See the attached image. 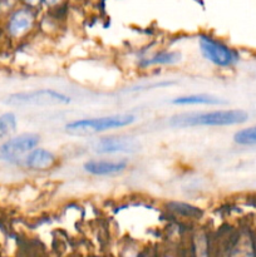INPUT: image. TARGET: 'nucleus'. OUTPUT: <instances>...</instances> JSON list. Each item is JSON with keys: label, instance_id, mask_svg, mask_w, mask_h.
Segmentation results:
<instances>
[{"label": "nucleus", "instance_id": "obj_14", "mask_svg": "<svg viewBox=\"0 0 256 257\" xmlns=\"http://www.w3.org/2000/svg\"><path fill=\"white\" fill-rule=\"evenodd\" d=\"M25 2H27V4L29 5V7H34L35 4H38L39 0H25Z\"/></svg>", "mask_w": 256, "mask_h": 257}, {"label": "nucleus", "instance_id": "obj_11", "mask_svg": "<svg viewBox=\"0 0 256 257\" xmlns=\"http://www.w3.org/2000/svg\"><path fill=\"white\" fill-rule=\"evenodd\" d=\"M180 53L177 52H161L151 57L150 59H146L142 63V65L143 67H148V65H172L180 60Z\"/></svg>", "mask_w": 256, "mask_h": 257}, {"label": "nucleus", "instance_id": "obj_10", "mask_svg": "<svg viewBox=\"0 0 256 257\" xmlns=\"http://www.w3.org/2000/svg\"><path fill=\"white\" fill-rule=\"evenodd\" d=\"M171 103L175 105H222L226 104V100L216 95L200 93V94L180 95L172 99Z\"/></svg>", "mask_w": 256, "mask_h": 257}, {"label": "nucleus", "instance_id": "obj_1", "mask_svg": "<svg viewBox=\"0 0 256 257\" xmlns=\"http://www.w3.org/2000/svg\"><path fill=\"white\" fill-rule=\"evenodd\" d=\"M247 113L242 109H217L210 112L173 115L168 120V124L173 128L226 127V125L242 124L247 120Z\"/></svg>", "mask_w": 256, "mask_h": 257}, {"label": "nucleus", "instance_id": "obj_9", "mask_svg": "<svg viewBox=\"0 0 256 257\" xmlns=\"http://www.w3.org/2000/svg\"><path fill=\"white\" fill-rule=\"evenodd\" d=\"M57 165V156L45 148L35 147L25 156V166L34 171H47Z\"/></svg>", "mask_w": 256, "mask_h": 257}, {"label": "nucleus", "instance_id": "obj_6", "mask_svg": "<svg viewBox=\"0 0 256 257\" xmlns=\"http://www.w3.org/2000/svg\"><path fill=\"white\" fill-rule=\"evenodd\" d=\"M140 150V143L130 136H109L102 137L93 143V151L99 155H131Z\"/></svg>", "mask_w": 256, "mask_h": 257}, {"label": "nucleus", "instance_id": "obj_8", "mask_svg": "<svg viewBox=\"0 0 256 257\" xmlns=\"http://www.w3.org/2000/svg\"><path fill=\"white\" fill-rule=\"evenodd\" d=\"M127 166L124 160H90L83 167L92 176H114L125 171Z\"/></svg>", "mask_w": 256, "mask_h": 257}, {"label": "nucleus", "instance_id": "obj_4", "mask_svg": "<svg viewBox=\"0 0 256 257\" xmlns=\"http://www.w3.org/2000/svg\"><path fill=\"white\" fill-rule=\"evenodd\" d=\"M198 48H200L202 57L216 67H232L238 59V55L235 50L231 49L225 43L211 37V35H200L198 37Z\"/></svg>", "mask_w": 256, "mask_h": 257}, {"label": "nucleus", "instance_id": "obj_2", "mask_svg": "<svg viewBox=\"0 0 256 257\" xmlns=\"http://www.w3.org/2000/svg\"><path fill=\"white\" fill-rule=\"evenodd\" d=\"M136 115L130 113L104 115L95 118H82L65 124V131L70 135H95L108 131L120 130L136 122Z\"/></svg>", "mask_w": 256, "mask_h": 257}, {"label": "nucleus", "instance_id": "obj_7", "mask_svg": "<svg viewBox=\"0 0 256 257\" xmlns=\"http://www.w3.org/2000/svg\"><path fill=\"white\" fill-rule=\"evenodd\" d=\"M35 25V14L29 8H20L10 15L8 20V32L12 37L22 38L27 35Z\"/></svg>", "mask_w": 256, "mask_h": 257}, {"label": "nucleus", "instance_id": "obj_15", "mask_svg": "<svg viewBox=\"0 0 256 257\" xmlns=\"http://www.w3.org/2000/svg\"><path fill=\"white\" fill-rule=\"evenodd\" d=\"M47 5H55L58 3V0H44Z\"/></svg>", "mask_w": 256, "mask_h": 257}, {"label": "nucleus", "instance_id": "obj_13", "mask_svg": "<svg viewBox=\"0 0 256 257\" xmlns=\"http://www.w3.org/2000/svg\"><path fill=\"white\" fill-rule=\"evenodd\" d=\"M17 117L14 113L8 112L0 115V138L9 136L17 130Z\"/></svg>", "mask_w": 256, "mask_h": 257}, {"label": "nucleus", "instance_id": "obj_12", "mask_svg": "<svg viewBox=\"0 0 256 257\" xmlns=\"http://www.w3.org/2000/svg\"><path fill=\"white\" fill-rule=\"evenodd\" d=\"M233 141L241 146H256V125L243 128L236 132Z\"/></svg>", "mask_w": 256, "mask_h": 257}, {"label": "nucleus", "instance_id": "obj_3", "mask_svg": "<svg viewBox=\"0 0 256 257\" xmlns=\"http://www.w3.org/2000/svg\"><path fill=\"white\" fill-rule=\"evenodd\" d=\"M5 103L10 105H34V107H48V105L69 104L70 98L64 93L55 89H35L29 92H19L9 95Z\"/></svg>", "mask_w": 256, "mask_h": 257}, {"label": "nucleus", "instance_id": "obj_5", "mask_svg": "<svg viewBox=\"0 0 256 257\" xmlns=\"http://www.w3.org/2000/svg\"><path fill=\"white\" fill-rule=\"evenodd\" d=\"M39 136L34 133H24L17 136L0 146V161H17L23 156H27L32 150L39 145Z\"/></svg>", "mask_w": 256, "mask_h": 257}]
</instances>
